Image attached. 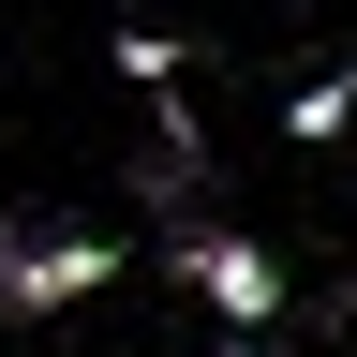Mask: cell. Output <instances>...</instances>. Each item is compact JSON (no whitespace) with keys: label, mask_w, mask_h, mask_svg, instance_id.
I'll list each match as a JSON object with an SVG mask.
<instances>
[{"label":"cell","mask_w":357,"mask_h":357,"mask_svg":"<svg viewBox=\"0 0 357 357\" xmlns=\"http://www.w3.org/2000/svg\"><path fill=\"white\" fill-rule=\"evenodd\" d=\"M105 283H119V238H0V312H60Z\"/></svg>","instance_id":"cell-1"},{"label":"cell","mask_w":357,"mask_h":357,"mask_svg":"<svg viewBox=\"0 0 357 357\" xmlns=\"http://www.w3.org/2000/svg\"><path fill=\"white\" fill-rule=\"evenodd\" d=\"M178 283H194L223 328H268V312H283V268H268L253 238H223V223H194V238H178Z\"/></svg>","instance_id":"cell-2"},{"label":"cell","mask_w":357,"mask_h":357,"mask_svg":"<svg viewBox=\"0 0 357 357\" xmlns=\"http://www.w3.org/2000/svg\"><path fill=\"white\" fill-rule=\"evenodd\" d=\"M342 119H357V75H312V89H298V105H283V134H298V149H328V134H342Z\"/></svg>","instance_id":"cell-3"}]
</instances>
